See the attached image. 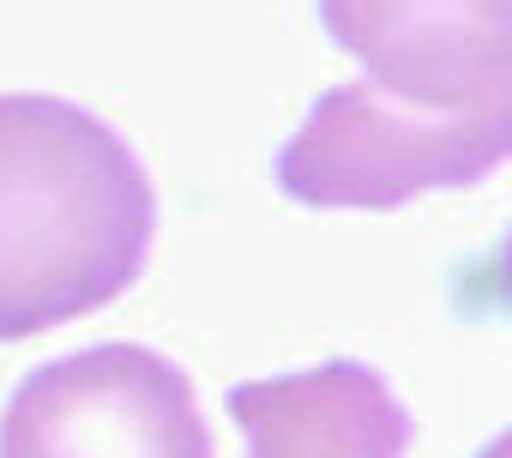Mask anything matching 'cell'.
Wrapping results in <instances>:
<instances>
[{
	"mask_svg": "<svg viewBox=\"0 0 512 458\" xmlns=\"http://www.w3.org/2000/svg\"><path fill=\"white\" fill-rule=\"evenodd\" d=\"M247 458H410L416 422L392 380L362 356L229 386Z\"/></svg>",
	"mask_w": 512,
	"mask_h": 458,
	"instance_id": "5",
	"label": "cell"
},
{
	"mask_svg": "<svg viewBox=\"0 0 512 458\" xmlns=\"http://www.w3.org/2000/svg\"><path fill=\"white\" fill-rule=\"evenodd\" d=\"M157 242V187L91 109L0 97V344L121 302Z\"/></svg>",
	"mask_w": 512,
	"mask_h": 458,
	"instance_id": "1",
	"label": "cell"
},
{
	"mask_svg": "<svg viewBox=\"0 0 512 458\" xmlns=\"http://www.w3.org/2000/svg\"><path fill=\"white\" fill-rule=\"evenodd\" d=\"M320 25L404 109H512V0H320Z\"/></svg>",
	"mask_w": 512,
	"mask_h": 458,
	"instance_id": "4",
	"label": "cell"
},
{
	"mask_svg": "<svg viewBox=\"0 0 512 458\" xmlns=\"http://www.w3.org/2000/svg\"><path fill=\"white\" fill-rule=\"evenodd\" d=\"M0 458H217V446L187 368L151 344H91L13 386Z\"/></svg>",
	"mask_w": 512,
	"mask_h": 458,
	"instance_id": "3",
	"label": "cell"
},
{
	"mask_svg": "<svg viewBox=\"0 0 512 458\" xmlns=\"http://www.w3.org/2000/svg\"><path fill=\"white\" fill-rule=\"evenodd\" d=\"M512 151V109L422 115L374 85L326 91L272 163L284 199L314 211H398L422 193L482 187Z\"/></svg>",
	"mask_w": 512,
	"mask_h": 458,
	"instance_id": "2",
	"label": "cell"
}]
</instances>
